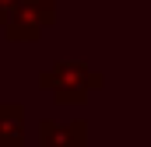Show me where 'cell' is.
<instances>
[{
	"label": "cell",
	"mask_w": 151,
	"mask_h": 147,
	"mask_svg": "<svg viewBox=\"0 0 151 147\" xmlns=\"http://www.w3.org/2000/svg\"><path fill=\"white\" fill-rule=\"evenodd\" d=\"M106 84L102 70L84 60H56L49 70L39 74V88L56 98V105H84L91 91Z\"/></svg>",
	"instance_id": "6da1fadb"
},
{
	"label": "cell",
	"mask_w": 151,
	"mask_h": 147,
	"mask_svg": "<svg viewBox=\"0 0 151 147\" xmlns=\"http://www.w3.org/2000/svg\"><path fill=\"white\" fill-rule=\"evenodd\" d=\"M56 21V0H14L4 21V35L11 42H35L42 28Z\"/></svg>",
	"instance_id": "7a4b0ae2"
},
{
	"label": "cell",
	"mask_w": 151,
	"mask_h": 147,
	"mask_svg": "<svg viewBox=\"0 0 151 147\" xmlns=\"http://www.w3.org/2000/svg\"><path fill=\"white\" fill-rule=\"evenodd\" d=\"M39 147H88V119H42L39 123Z\"/></svg>",
	"instance_id": "3957f363"
},
{
	"label": "cell",
	"mask_w": 151,
	"mask_h": 147,
	"mask_svg": "<svg viewBox=\"0 0 151 147\" xmlns=\"http://www.w3.org/2000/svg\"><path fill=\"white\" fill-rule=\"evenodd\" d=\"M0 147H25V105L0 102Z\"/></svg>",
	"instance_id": "277c9868"
},
{
	"label": "cell",
	"mask_w": 151,
	"mask_h": 147,
	"mask_svg": "<svg viewBox=\"0 0 151 147\" xmlns=\"http://www.w3.org/2000/svg\"><path fill=\"white\" fill-rule=\"evenodd\" d=\"M11 4H14V0H0V28H4V21H7V11H11Z\"/></svg>",
	"instance_id": "5b68a950"
}]
</instances>
